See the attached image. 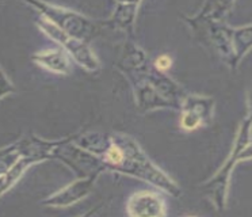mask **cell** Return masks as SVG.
Returning a JSON list of instances; mask_svg holds the SVG:
<instances>
[{
	"label": "cell",
	"mask_w": 252,
	"mask_h": 217,
	"mask_svg": "<svg viewBox=\"0 0 252 217\" xmlns=\"http://www.w3.org/2000/svg\"><path fill=\"white\" fill-rule=\"evenodd\" d=\"M73 143L102 162L104 171L127 175L152 184L172 197L182 193L179 184L156 166L133 137L120 132H77Z\"/></svg>",
	"instance_id": "obj_1"
},
{
	"label": "cell",
	"mask_w": 252,
	"mask_h": 217,
	"mask_svg": "<svg viewBox=\"0 0 252 217\" xmlns=\"http://www.w3.org/2000/svg\"><path fill=\"white\" fill-rule=\"evenodd\" d=\"M246 160H252V119L248 117L241 121L226 160L213 174V177H210L201 186L217 212L225 211L232 173L239 163Z\"/></svg>",
	"instance_id": "obj_2"
},
{
	"label": "cell",
	"mask_w": 252,
	"mask_h": 217,
	"mask_svg": "<svg viewBox=\"0 0 252 217\" xmlns=\"http://www.w3.org/2000/svg\"><path fill=\"white\" fill-rule=\"evenodd\" d=\"M25 4H29L37 11L39 16L55 25L63 32L72 37L82 39L84 42H91L94 38L98 37L103 29V21H94L80 12L68 10L61 5L52 4L45 0H19Z\"/></svg>",
	"instance_id": "obj_3"
},
{
	"label": "cell",
	"mask_w": 252,
	"mask_h": 217,
	"mask_svg": "<svg viewBox=\"0 0 252 217\" xmlns=\"http://www.w3.org/2000/svg\"><path fill=\"white\" fill-rule=\"evenodd\" d=\"M189 27L197 34L206 46L212 48L214 53L229 67L237 70L235 49H233V27L228 26L224 21H206L197 16H182Z\"/></svg>",
	"instance_id": "obj_4"
},
{
	"label": "cell",
	"mask_w": 252,
	"mask_h": 217,
	"mask_svg": "<svg viewBox=\"0 0 252 217\" xmlns=\"http://www.w3.org/2000/svg\"><path fill=\"white\" fill-rule=\"evenodd\" d=\"M37 26L41 29V32L45 36H48L52 41L59 43L60 48L64 49L71 56V59L77 65H80L83 70H86L90 73H96L100 71V61L98 56L94 53L90 43L66 34L42 16H39V19L37 21Z\"/></svg>",
	"instance_id": "obj_5"
},
{
	"label": "cell",
	"mask_w": 252,
	"mask_h": 217,
	"mask_svg": "<svg viewBox=\"0 0 252 217\" xmlns=\"http://www.w3.org/2000/svg\"><path fill=\"white\" fill-rule=\"evenodd\" d=\"M148 68L145 71H134V72L124 73V76L132 86L133 97H134L137 110L143 114L156 111V110H164V108L174 110L171 103L167 102L158 92V90L151 84V81L147 79L145 73H147Z\"/></svg>",
	"instance_id": "obj_6"
},
{
	"label": "cell",
	"mask_w": 252,
	"mask_h": 217,
	"mask_svg": "<svg viewBox=\"0 0 252 217\" xmlns=\"http://www.w3.org/2000/svg\"><path fill=\"white\" fill-rule=\"evenodd\" d=\"M100 174L102 171H94L84 177H79L72 183L66 184L65 187L57 190L56 193L46 197L45 200L41 201V204L49 208H69L75 205L91 193L94 184L96 183Z\"/></svg>",
	"instance_id": "obj_7"
},
{
	"label": "cell",
	"mask_w": 252,
	"mask_h": 217,
	"mask_svg": "<svg viewBox=\"0 0 252 217\" xmlns=\"http://www.w3.org/2000/svg\"><path fill=\"white\" fill-rule=\"evenodd\" d=\"M126 215L130 217H164L167 204L156 190H138L126 200Z\"/></svg>",
	"instance_id": "obj_8"
},
{
	"label": "cell",
	"mask_w": 252,
	"mask_h": 217,
	"mask_svg": "<svg viewBox=\"0 0 252 217\" xmlns=\"http://www.w3.org/2000/svg\"><path fill=\"white\" fill-rule=\"evenodd\" d=\"M145 75H147V79L151 81V84L158 90L160 95L164 98L167 102L171 103L172 108L179 111L182 101L187 94L185 91V88L178 81L174 80L171 76L167 75V72L158 71L156 68H154L152 64L149 65Z\"/></svg>",
	"instance_id": "obj_9"
},
{
	"label": "cell",
	"mask_w": 252,
	"mask_h": 217,
	"mask_svg": "<svg viewBox=\"0 0 252 217\" xmlns=\"http://www.w3.org/2000/svg\"><path fill=\"white\" fill-rule=\"evenodd\" d=\"M30 60L34 64H37L41 68L49 71L52 73H56V75L68 76L72 73V61L73 60L63 48L41 50V52L32 54Z\"/></svg>",
	"instance_id": "obj_10"
},
{
	"label": "cell",
	"mask_w": 252,
	"mask_h": 217,
	"mask_svg": "<svg viewBox=\"0 0 252 217\" xmlns=\"http://www.w3.org/2000/svg\"><path fill=\"white\" fill-rule=\"evenodd\" d=\"M149 56L145 53L143 48H140L133 38H127L124 45L122 53L117 61V70L124 75L126 72H134V71H145L148 68Z\"/></svg>",
	"instance_id": "obj_11"
},
{
	"label": "cell",
	"mask_w": 252,
	"mask_h": 217,
	"mask_svg": "<svg viewBox=\"0 0 252 217\" xmlns=\"http://www.w3.org/2000/svg\"><path fill=\"white\" fill-rule=\"evenodd\" d=\"M138 4L129 3H115V10L113 14L103 21V26L121 30L127 34V38L134 39V27L137 21Z\"/></svg>",
	"instance_id": "obj_12"
},
{
	"label": "cell",
	"mask_w": 252,
	"mask_h": 217,
	"mask_svg": "<svg viewBox=\"0 0 252 217\" xmlns=\"http://www.w3.org/2000/svg\"><path fill=\"white\" fill-rule=\"evenodd\" d=\"M214 106L216 101L212 97H205L199 94H186L181 103V108H187L195 113L203 121V125H210L213 122ZM179 108V110H181Z\"/></svg>",
	"instance_id": "obj_13"
},
{
	"label": "cell",
	"mask_w": 252,
	"mask_h": 217,
	"mask_svg": "<svg viewBox=\"0 0 252 217\" xmlns=\"http://www.w3.org/2000/svg\"><path fill=\"white\" fill-rule=\"evenodd\" d=\"M235 1L236 0H205L202 8L194 16L206 21H224Z\"/></svg>",
	"instance_id": "obj_14"
},
{
	"label": "cell",
	"mask_w": 252,
	"mask_h": 217,
	"mask_svg": "<svg viewBox=\"0 0 252 217\" xmlns=\"http://www.w3.org/2000/svg\"><path fill=\"white\" fill-rule=\"evenodd\" d=\"M233 49L237 64L252 49V23L233 29Z\"/></svg>",
	"instance_id": "obj_15"
},
{
	"label": "cell",
	"mask_w": 252,
	"mask_h": 217,
	"mask_svg": "<svg viewBox=\"0 0 252 217\" xmlns=\"http://www.w3.org/2000/svg\"><path fill=\"white\" fill-rule=\"evenodd\" d=\"M33 164L34 163L30 159L23 157L22 160H19L10 171L0 174V197L6 194L10 189H12L18 183V181L22 178L23 174L26 173V170Z\"/></svg>",
	"instance_id": "obj_16"
},
{
	"label": "cell",
	"mask_w": 252,
	"mask_h": 217,
	"mask_svg": "<svg viewBox=\"0 0 252 217\" xmlns=\"http://www.w3.org/2000/svg\"><path fill=\"white\" fill-rule=\"evenodd\" d=\"M23 157H25V152H23L21 140L0 148V174L10 171Z\"/></svg>",
	"instance_id": "obj_17"
},
{
	"label": "cell",
	"mask_w": 252,
	"mask_h": 217,
	"mask_svg": "<svg viewBox=\"0 0 252 217\" xmlns=\"http://www.w3.org/2000/svg\"><path fill=\"white\" fill-rule=\"evenodd\" d=\"M15 92H17V87L14 86V83L8 79V76L6 75V72L0 65V101L11 94H15Z\"/></svg>",
	"instance_id": "obj_18"
},
{
	"label": "cell",
	"mask_w": 252,
	"mask_h": 217,
	"mask_svg": "<svg viewBox=\"0 0 252 217\" xmlns=\"http://www.w3.org/2000/svg\"><path fill=\"white\" fill-rule=\"evenodd\" d=\"M152 65H154V68H156L158 71L167 72V71L171 68V65H172V59H171L168 54H160L159 57L152 63Z\"/></svg>",
	"instance_id": "obj_19"
},
{
	"label": "cell",
	"mask_w": 252,
	"mask_h": 217,
	"mask_svg": "<svg viewBox=\"0 0 252 217\" xmlns=\"http://www.w3.org/2000/svg\"><path fill=\"white\" fill-rule=\"evenodd\" d=\"M247 108H248V114H247V117L250 119H252V88H250L248 92H247Z\"/></svg>",
	"instance_id": "obj_20"
},
{
	"label": "cell",
	"mask_w": 252,
	"mask_h": 217,
	"mask_svg": "<svg viewBox=\"0 0 252 217\" xmlns=\"http://www.w3.org/2000/svg\"><path fill=\"white\" fill-rule=\"evenodd\" d=\"M115 3H129V4H138L141 3V0H115Z\"/></svg>",
	"instance_id": "obj_21"
}]
</instances>
